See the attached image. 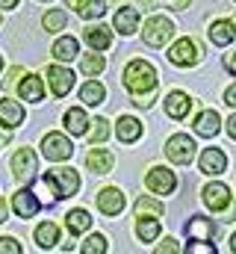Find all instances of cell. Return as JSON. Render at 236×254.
<instances>
[{"instance_id":"obj_24","label":"cell","mask_w":236,"mask_h":254,"mask_svg":"<svg viewBox=\"0 0 236 254\" xmlns=\"http://www.w3.org/2000/svg\"><path fill=\"white\" fill-rule=\"evenodd\" d=\"M136 237L142 243H154L160 237V216H139L136 219Z\"/></svg>"},{"instance_id":"obj_30","label":"cell","mask_w":236,"mask_h":254,"mask_svg":"<svg viewBox=\"0 0 236 254\" xmlns=\"http://www.w3.org/2000/svg\"><path fill=\"white\" fill-rule=\"evenodd\" d=\"M57 243H59V228L54 222H42L36 228V246L39 249H54Z\"/></svg>"},{"instance_id":"obj_43","label":"cell","mask_w":236,"mask_h":254,"mask_svg":"<svg viewBox=\"0 0 236 254\" xmlns=\"http://www.w3.org/2000/svg\"><path fill=\"white\" fill-rule=\"evenodd\" d=\"M18 77H21V68H12V71H9V77H6V86L12 89V86L18 83Z\"/></svg>"},{"instance_id":"obj_10","label":"cell","mask_w":236,"mask_h":254,"mask_svg":"<svg viewBox=\"0 0 236 254\" xmlns=\"http://www.w3.org/2000/svg\"><path fill=\"white\" fill-rule=\"evenodd\" d=\"M198 166H201V172H204V175L216 178V175H222V172L228 169V157H225V151H222V148H204V151H201V157H198Z\"/></svg>"},{"instance_id":"obj_36","label":"cell","mask_w":236,"mask_h":254,"mask_svg":"<svg viewBox=\"0 0 236 254\" xmlns=\"http://www.w3.org/2000/svg\"><path fill=\"white\" fill-rule=\"evenodd\" d=\"M80 252L83 254H104L107 252V237H104V234H92V237L80 246Z\"/></svg>"},{"instance_id":"obj_33","label":"cell","mask_w":236,"mask_h":254,"mask_svg":"<svg viewBox=\"0 0 236 254\" xmlns=\"http://www.w3.org/2000/svg\"><path fill=\"white\" fill-rule=\"evenodd\" d=\"M80 68H83V74L86 77H98L104 68H107V60L95 51V54H89V57H83V63H80Z\"/></svg>"},{"instance_id":"obj_18","label":"cell","mask_w":236,"mask_h":254,"mask_svg":"<svg viewBox=\"0 0 236 254\" xmlns=\"http://www.w3.org/2000/svg\"><path fill=\"white\" fill-rule=\"evenodd\" d=\"M83 39H86V45H89L92 51H98V54H101V51H107V48L113 45V30L98 24V27H89V30L83 33Z\"/></svg>"},{"instance_id":"obj_15","label":"cell","mask_w":236,"mask_h":254,"mask_svg":"<svg viewBox=\"0 0 236 254\" xmlns=\"http://www.w3.org/2000/svg\"><path fill=\"white\" fill-rule=\"evenodd\" d=\"M113 30H118L121 36H133L139 30V6H124L118 9L113 18Z\"/></svg>"},{"instance_id":"obj_3","label":"cell","mask_w":236,"mask_h":254,"mask_svg":"<svg viewBox=\"0 0 236 254\" xmlns=\"http://www.w3.org/2000/svg\"><path fill=\"white\" fill-rule=\"evenodd\" d=\"M175 36V24L166 18V15H154V18H148V24L142 27V39H145V45H151V48H166V42Z\"/></svg>"},{"instance_id":"obj_47","label":"cell","mask_w":236,"mask_h":254,"mask_svg":"<svg viewBox=\"0 0 236 254\" xmlns=\"http://www.w3.org/2000/svg\"><path fill=\"white\" fill-rule=\"evenodd\" d=\"M18 6V0H0V9H15Z\"/></svg>"},{"instance_id":"obj_25","label":"cell","mask_w":236,"mask_h":254,"mask_svg":"<svg viewBox=\"0 0 236 254\" xmlns=\"http://www.w3.org/2000/svg\"><path fill=\"white\" fill-rule=\"evenodd\" d=\"M186 234H189V240H213L216 225L210 219H204V216H195V219L186 222Z\"/></svg>"},{"instance_id":"obj_8","label":"cell","mask_w":236,"mask_h":254,"mask_svg":"<svg viewBox=\"0 0 236 254\" xmlns=\"http://www.w3.org/2000/svg\"><path fill=\"white\" fill-rule=\"evenodd\" d=\"M48 175H51V181H54V187H57L59 198L77 195V190H80V175H77L74 169H54V172H48Z\"/></svg>"},{"instance_id":"obj_28","label":"cell","mask_w":236,"mask_h":254,"mask_svg":"<svg viewBox=\"0 0 236 254\" xmlns=\"http://www.w3.org/2000/svg\"><path fill=\"white\" fill-rule=\"evenodd\" d=\"M71 6L77 9V15H80L83 21H92V18H101V15L107 12V3H104V0H74Z\"/></svg>"},{"instance_id":"obj_48","label":"cell","mask_w":236,"mask_h":254,"mask_svg":"<svg viewBox=\"0 0 236 254\" xmlns=\"http://www.w3.org/2000/svg\"><path fill=\"white\" fill-rule=\"evenodd\" d=\"M136 3H139L142 9H154V0H136Z\"/></svg>"},{"instance_id":"obj_26","label":"cell","mask_w":236,"mask_h":254,"mask_svg":"<svg viewBox=\"0 0 236 254\" xmlns=\"http://www.w3.org/2000/svg\"><path fill=\"white\" fill-rule=\"evenodd\" d=\"M116 133H118V139L121 142H136L139 136H142V122L139 119H133V116H121L118 119V127H116Z\"/></svg>"},{"instance_id":"obj_29","label":"cell","mask_w":236,"mask_h":254,"mask_svg":"<svg viewBox=\"0 0 236 254\" xmlns=\"http://www.w3.org/2000/svg\"><path fill=\"white\" fill-rule=\"evenodd\" d=\"M33 195L39 198V204H57L59 195H57V187H54L51 175H45V178H39V181H36V187H33Z\"/></svg>"},{"instance_id":"obj_27","label":"cell","mask_w":236,"mask_h":254,"mask_svg":"<svg viewBox=\"0 0 236 254\" xmlns=\"http://www.w3.org/2000/svg\"><path fill=\"white\" fill-rule=\"evenodd\" d=\"M104 98H107V89H104V83H98V80H89V83L80 89V101H83L86 107H98V104H104Z\"/></svg>"},{"instance_id":"obj_42","label":"cell","mask_w":236,"mask_h":254,"mask_svg":"<svg viewBox=\"0 0 236 254\" xmlns=\"http://www.w3.org/2000/svg\"><path fill=\"white\" fill-rule=\"evenodd\" d=\"M225 68H228V74H236V57L234 54H225Z\"/></svg>"},{"instance_id":"obj_14","label":"cell","mask_w":236,"mask_h":254,"mask_svg":"<svg viewBox=\"0 0 236 254\" xmlns=\"http://www.w3.org/2000/svg\"><path fill=\"white\" fill-rule=\"evenodd\" d=\"M207 36H210V42H213L216 48H228V45H231V42L236 39L234 21H231V18H219V21H213Z\"/></svg>"},{"instance_id":"obj_45","label":"cell","mask_w":236,"mask_h":254,"mask_svg":"<svg viewBox=\"0 0 236 254\" xmlns=\"http://www.w3.org/2000/svg\"><path fill=\"white\" fill-rule=\"evenodd\" d=\"M192 0H172V9H186Z\"/></svg>"},{"instance_id":"obj_19","label":"cell","mask_w":236,"mask_h":254,"mask_svg":"<svg viewBox=\"0 0 236 254\" xmlns=\"http://www.w3.org/2000/svg\"><path fill=\"white\" fill-rule=\"evenodd\" d=\"M24 122V107L18 101H9V98H0V125L3 127H18Z\"/></svg>"},{"instance_id":"obj_38","label":"cell","mask_w":236,"mask_h":254,"mask_svg":"<svg viewBox=\"0 0 236 254\" xmlns=\"http://www.w3.org/2000/svg\"><path fill=\"white\" fill-rule=\"evenodd\" d=\"M189 252L192 254H216V249L207 240H189Z\"/></svg>"},{"instance_id":"obj_49","label":"cell","mask_w":236,"mask_h":254,"mask_svg":"<svg viewBox=\"0 0 236 254\" xmlns=\"http://www.w3.org/2000/svg\"><path fill=\"white\" fill-rule=\"evenodd\" d=\"M113 3H118V6H121V3H127V0H113Z\"/></svg>"},{"instance_id":"obj_39","label":"cell","mask_w":236,"mask_h":254,"mask_svg":"<svg viewBox=\"0 0 236 254\" xmlns=\"http://www.w3.org/2000/svg\"><path fill=\"white\" fill-rule=\"evenodd\" d=\"M154 98H157V89H151V92H142V95H133V104L148 110V107L154 104Z\"/></svg>"},{"instance_id":"obj_12","label":"cell","mask_w":236,"mask_h":254,"mask_svg":"<svg viewBox=\"0 0 236 254\" xmlns=\"http://www.w3.org/2000/svg\"><path fill=\"white\" fill-rule=\"evenodd\" d=\"M98 210L104 216H118L124 210V195H121V190L118 187H104V190L98 192Z\"/></svg>"},{"instance_id":"obj_11","label":"cell","mask_w":236,"mask_h":254,"mask_svg":"<svg viewBox=\"0 0 236 254\" xmlns=\"http://www.w3.org/2000/svg\"><path fill=\"white\" fill-rule=\"evenodd\" d=\"M204 204L213 210V213H222L231 207V187L225 184H207L204 187Z\"/></svg>"},{"instance_id":"obj_21","label":"cell","mask_w":236,"mask_h":254,"mask_svg":"<svg viewBox=\"0 0 236 254\" xmlns=\"http://www.w3.org/2000/svg\"><path fill=\"white\" fill-rule=\"evenodd\" d=\"M51 54H54V60H57V63H71V60L80 54V45H77V39H74V36H62V39L54 42Z\"/></svg>"},{"instance_id":"obj_7","label":"cell","mask_w":236,"mask_h":254,"mask_svg":"<svg viewBox=\"0 0 236 254\" xmlns=\"http://www.w3.org/2000/svg\"><path fill=\"white\" fill-rule=\"evenodd\" d=\"M145 187L151 192H157V195H172L177 187V178L172 169H163V166H154L151 172H148V178H145Z\"/></svg>"},{"instance_id":"obj_23","label":"cell","mask_w":236,"mask_h":254,"mask_svg":"<svg viewBox=\"0 0 236 254\" xmlns=\"http://www.w3.org/2000/svg\"><path fill=\"white\" fill-rule=\"evenodd\" d=\"M65 228H68V234L71 237H77V234H86L89 228H92V216L86 213V210H68L65 213Z\"/></svg>"},{"instance_id":"obj_44","label":"cell","mask_w":236,"mask_h":254,"mask_svg":"<svg viewBox=\"0 0 236 254\" xmlns=\"http://www.w3.org/2000/svg\"><path fill=\"white\" fill-rule=\"evenodd\" d=\"M228 136H231V139H236V116H231V119H228Z\"/></svg>"},{"instance_id":"obj_40","label":"cell","mask_w":236,"mask_h":254,"mask_svg":"<svg viewBox=\"0 0 236 254\" xmlns=\"http://www.w3.org/2000/svg\"><path fill=\"white\" fill-rule=\"evenodd\" d=\"M157 252H160V254H166V252L175 254V252H180V246H177L175 240H166V243H160V246H157Z\"/></svg>"},{"instance_id":"obj_32","label":"cell","mask_w":236,"mask_h":254,"mask_svg":"<svg viewBox=\"0 0 236 254\" xmlns=\"http://www.w3.org/2000/svg\"><path fill=\"white\" fill-rule=\"evenodd\" d=\"M86 133H89V142L95 145H101V142H107V136H110V122L107 119H95V122H89V127H86Z\"/></svg>"},{"instance_id":"obj_17","label":"cell","mask_w":236,"mask_h":254,"mask_svg":"<svg viewBox=\"0 0 236 254\" xmlns=\"http://www.w3.org/2000/svg\"><path fill=\"white\" fill-rule=\"evenodd\" d=\"M192 110V98L186 92H169L166 95V116L172 119H186Z\"/></svg>"},{"instance_id":"obj_51","label":"cell","mask_w":236,"mask_h":254,"mask_svg":"<svg viewBox=\"0 0 236 254\" xmlns=\"http://www.w3.org/2000/svg\"><path fill=\"white\" fill-rule=\"evenodd\" d=\"M45 3H48V0H45Z\"/></svg>"},{"instance_id":"obj_1","label":"cell","mask_w":236,"mask_h":254,"mask_svg":"<svg viewBox=\"0 0 236 254\" xmlns=\"http://www.w3.org/2000/svg\"><path fill=\"white\" fill-rule=\"evenodd\" d=\"M121 83L130 95H142V92H151L157 89V68L145 60H133L127 63L124 74H121Z\"/></svg>"},{"instance_id":"obj_22","label":"cell","mask_w":236,"mask_h":254,"mask_svg":"<svg viewBox=\"0 0 236 254\" xmlns=\"http://www.w3.org/2000/svg\"><path fill=\"white\" fill-rule=\"evenodd\" d=\"M219 130H222V119H219L216 110H204V113L195 119V133H198V136H207V139H210V136H216Z\"/></svg>"},{"instance_id":"obj_35","label":"cell","mask_w":236,"mask_h":254,"mask_svg":"<svg viewBox=\"0 0 236 254\" xmlns=\"http://www.w3.org/2000/svg\"><path fill=\"white\" fill-rule=\"evenodd\" d=\"M65 21H68V15H65L62 9H54V12H48V15L42 18V24H45L48 33H59V30H65Z\"/></svg>"},{"instance_id":"obj_50","label":"cell","mask_w":236,"mask_h":254,"mask_svg":"<svg viewBox=\"0 0 236 254\" xmlns=\"http://www.w3.org/2000/svg\"><path fill=\"white\" fill-rule=\"evenodd\" d=\"M0 71H3V57H0Z\"/></svg>"},{"instance_id":"obj_4","label":"cell","mask_w":236,"mask_h":254,"mask_svg":"<svg viewBox=\"0 0 236 254\" xmlns=\"http://www.w3.org/2000/svg\"><path fill=\"white\" fill-rule=\"evenodd\" d=\"M166 157L177 163V166H189L195 160V142L189 133H175L169 142H166Z\"/></svg>"},{"instance_id":"obj_2","label":"cell","mask_w":236,"mask_h":254,"mask_svg":"<svg viewBox=\"0 0 236 254\" xmlns=\"http://www.w3.org/2000/svg\"><path fill=\"white\" fill-rule=\"evenodd\" d=\"M204 60V54H201V45L195 42V39H177L175 45L169 48V63L177 65V68H189V65H198Z\"/></svg>"},{"instance_id":"obj_9","label":"cell","mask_w":236,"mask_h":254,"mask_svg":"<svg viewBox=\"0 0 236 254\" xmlns=\"http://www.w3.org/2000/svg\"><path fill=\"white\" fill-rule=\"evenodd\" d=\"M48 86L57 98H65L74 86V74L71 68H62V65H48Z\"/></svg>"},{"instance_id":"obj_6","label":"cell","mask_w":236,"mask_h":254,"mask_svg":"<svg viewBox=\"0 0 236 254\" xmlns=\"http://www.w3.org/2000/svg\"><path fill=\"white\" fill-rule=\"evenodd\" d=\"M12 178L18 184H27V181L36 178V154L30 148H21V151L12 154Z\"/></svg>"},{"instance_id":"obj_46","label":"cell","mask_w":236,"mask_h":254,"mask_svg":"<svg viewBox=\"0 0 236 254\" xmlns=\"http://www.w3.org/2000/svg\"><path fill=\"white\" fill-rule=\"evenodd\" d=\"M6 210H9V207H6V201H3V198H0V225H3V222H6Z\"/></svg>"},{"instance_id":"obj_20","label":"cell","mask_w":236,"mask_h":254,"mask_svg":"<svg viewBox=\"0 0 236 254\" xmlns=\"http://www.w3.org/2000/svg\"><path fill=\"white\" fill-rule=\"evenodd\" d=\"M18 95H21L24 101H30V104H39V101L45 98V80L36 77V74L24 77V83L18 86Z\"/></svg>"},{"instance_id":"obj_37","label":"cell","mask_w":236,"mask_h":254,"mask_svg":"<svg viewBox=\"0 0 236 254\" xmlns=\"http://www.w3.org/2000/svg\"><path fill=\"white\" fill-rule=\"evenodd\" d=\"M0 254H21V243L15 237H0Z\"/></svg>"},{"instance_id":"obj_34","label":"cell","mask_w":236,"mask_h":254,"mask_svg":"<svg viewBox=\"0 0 236 254\" xmlns=\"http://www.w3.org/2000/svg\"><path fill=\"white\" fill-rule=\"evenodd\" d=\"M163 213H166V207L154 198H139L136 201V216H163Z\"/></svg>"},{"instance_id":"obj_31","label":"cell","mask_w":236,"mask_h":254,"mask_svg":"<svg viewBox=\"0 0 236 254\" xmlns=\"http://www.w3.org/2000/svg\"><path fill=\"white\" fill-rule=\"evenodd\" d=\"M86 127H89V116L83 113V110H68L65 113V130L71 133V136H83L86 133Z\"/></svg>"},{"instance_id":"obj_16","label":"cell","mask_w":236,"mask_h":254,"mask_svg":"<svg viewBox=\"0 0 236 254\" xmlns=\"http://www.w3.org/2000/svg\"><path fill=\"white\" fill-rule=\"evenodd\" d=\"M113 163H116V157H113L107 148H95V145H92V151L86 154V166H89L92 175H107V172H113Z\"/></svg>"},{"instance_id":"obj_41","label":"cell","mask_w":236,"mask_h":254,"mask_svg":"<svg viewBox=\"0 0 236 254\" xmlns=\"http://www.w3.org/2000/svg\"><path fill=\"white\" fill-rule=\"evenodd\" d=\"M225 104H228V107H236V86H228V92H225Z\"/></svg>"},{"instance_id":"obj_13","label":"cell","mask_w":236,"mask_h":254,"mask_svg":"<svg viewBox=\"0 0 236 254\" xmlns=\"http://www.w3.org/2000/svg\"><path fill=\"white\" fill-rule=\"evenodd\" d=\"M12 210H15L21 219H33V216L42 210V204H39V198L33 195V190H18L12 195Z\"/></svg>"},{"instance_id":"obj_5","label":"cell","mask_w":236,"mask_h":254,"mask_svg":"<svg viewBox=\"0 0 236 254\" xmlns=\"http://www.w3.org/2000/svg\"><path fill=\"white\" fill-rule=\"evenodd\" d=\"M42 154L51 160V163H62V160H71L74 154V145L65 133H48L42 139Z\"/></svg>"}]
</instances>
